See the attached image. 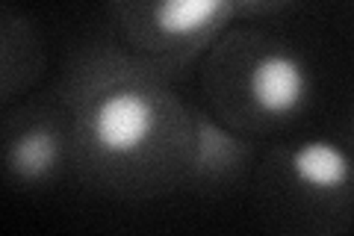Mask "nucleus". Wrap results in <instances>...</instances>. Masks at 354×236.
<instances>
[{
    "label": "nucleus",
    "mask_w": 354,
    "mask_h": 236,
    "mask_svg": "<svg viewBox=\"0 0 354 236\" xmlns=\"http://www.w3.org/2000/svg\"><path fill=\"white\" fill-rule=\"evenodd\" d=\"M57 95L71 112V172L113 201H157L186 189L198 118L171 77L118 39L77 48Z\"/></svg>",
    "instance_id": "1"
},
{
    "label": "nucleus",
    "mask_w": 354,
    "mask_h": 236,
    "mask_svg": "<svg viewBox=\"0 0 354 236\" xmlns=\"http://www.w3.org/2000/svg\"><path fill=\"white\" fill-rule=\"evenodd\" d=\"M207 112L248 139L292 130L316 98V77L292 42L260 27H230L204 56Z\"/></svg>",
    "instance_id": "2"
},
{
    "label": "nucleus",
    "mask_w": 354,
    "mask_h": 236,
    "mask_svg": "<svg viewBox=\"0 0 354 236\" xmlns=\"http://www.w3.org/2000/svg\"><path fill=\"white\" fill-rule=\"evenodd\" d=\"M254 195L269 230L346 236L354 230V148L330 136L272 145L254 165Z\"/></svg>",
    "instance_id": "3"
},
{
    "label": "nucleus",
    "mask_w": 354,
    "mask_h": 236,
    "mask_svg": "<svg viewBox=\"0 0 354 236\" xmlns=\"http://www.w3.org/2000/svg\"><path fill=\"white\" fill-rule=\"evenodd\" d=\"M115 39L177 77L234 27L230 0H106Z\"/></svg>",
    "instance_id": "4"
},
{
    "label": "nucleus",
    "mask_w": 354,
    "mask_h": 236,
    "mask_svg": "<svg viewBox=\"0 0 354 236\" xmlns=\"http://www.w3.org/2000/svg\"><path fill=\"white\" fill-rule=\"evenodd\" d=\"M71 168V112L53 92L3 107V174L18 192H39Z\"/></svg>",
    "instance_id": "5"
},
{
    "label": "nucleus",
    "mask_w": 354,
    "mask_h": 236,
    "mask_svg": "<svg viewBox=\"0 0 354 236\" xmlns=\"http://www.w3.org/2000/svg\"><path fill=\"white\" fill-rule=\"evenodd\" d=\"M198 118V142H195V163L186 189L204 195H218L234 186H242L254 172V139L225 127L207 109H195Z\"/></svg>",
    "instance_id": "6"
},
{
    "label": "nucleus",
    "mask_w": 354,
    "mask_h": 236,
    "mask_svg": "<svg viewBox=\"0 0 354 236\" xmlns=\"http://www.w3.org/2000/svg\"><path fill=\"white\" fill-rule=\"evenodd\" d=\"M44 44L39 30L12 6L0 18V104L12 107L24 100L44 74Z\"/></svg>",
    "instance_id": "7"
},
{
    "label": "nucleus",
    "mask_w": 354,
    "mask_h": 236,
    "mask_svg": "<svg viewBox=\"0 0 354 236\" xmlns=\"http://www.w3.org/2000/svg\"><path fill=\"white\" fill-rule=\"evenodd\" d=\"M234 3L236 21H254V18H274L292 9L298 0H230Z\"/></svg>",
    "instance_id": "8"
},
{
    "label": "nucleus",
    "mask_w": 354,
    "mask_h": 236,
    "mask_svg": "<svg viewBox=\"0 0 354 236\" xmlns=\"http://www.w3.org/2000/svg\"><path fill=\"white\" fill-rule=\"evenodd\" d=\"M351 130H354V125H351Z\"/></svg>",
    "instance_id": "9"
}]
</instances>
